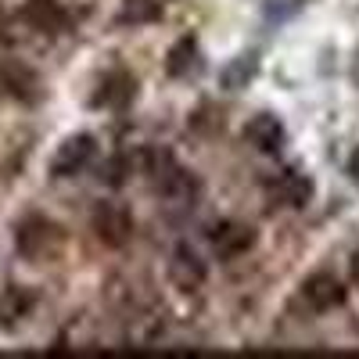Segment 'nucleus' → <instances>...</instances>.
Returning <instances> with one entry per match:
<instances>
[{"mask_svg":"<svg viewBox=\"0 0 359 359\" xmlns=\"http://www.w3.org/2000/svg\"><path fill=\"white\" fill-rule=\"evenodd\" d=\"M62 245H65V233L57 230L50 219H29V223H22V230H18V252L25 255V259H54L57 252H62Z\"/></svg>","mask_w":359,"mask_h":359,"instance_id":"f257e3e1","label":"nucleus"},{"mask_svg":"<svg viewBox=\"0 0 359 359\" xmlns=\"http://www.w3.org/2000/svg\"><path fill=\"white\" fill-rule=\"evenodd\" d=\"M94 233L101 237L108 248H123L130 237H133V216L126 212L123 205L101 201V205L94 208Z\"/></svg>","mask_w":359,"mask_h":359,"instance_id":"f03ea898","label":"nucleus"},{"mask_svg":"<svg viewBox=\"0 0 359 359\" xmlns=\"http://www.w3.org/2000/svg\"><path fill=\"white\" fill-rule=\"evenodd\" d=\"M208 245H212V252H216L219 259H237V255L252 252V245H255V226L237 223V219H223V223H216L212 230H208Z\"/></svg>","mask_w":359,"mask_h":359,"instance_id":"7ed1b4c3","label":"nucleus"},{"mask_svg":"<svg viewBox=\"0 0 359 359\" xmlns=\"http://www.w3.org/2000/svg\"><path fill=\"white\" fill-rule=\"evenodd\" d=\"M94 151H97V144H94V137L90 133H76V137H69L62 147H57V155H54V162H50V172L54 176H79L90 162H94Z\"/></svg>","mask_w":359,"mask_h":359,"instance_id":"20e7f679","label":"nucleus"},{"mask_svg":"<svg viewBox=\"0 0 359 359\" xmlns=\"http://www.w3.org/2000/svg\"><path fill=\"white\" fill-rule=\"evenodd\" d=\"M208 277V269H205V259L191 248V245H176L172 255H169V280L172 287L180 291H198Z\"/></svg>","mask_w":359,"mask_h":359,"instance_id":"39448f33","label":"nucleus"},{"mask_svg":"<svg viewBox=\"0 0 359 359\" xmlns=\"http://www.w3.org/2000/svg\"><path fill=\"white\" fill-rule=\"evenodd\" d=\"M302 298L306 306L316 309V313H331L345 302V284L334 277V273H313L306 284H302Z\"/></svg>","mask_w":359,"mask_h":359,"instance_id":"423d86ee","label":"nucleus"},{"mask_svg":"<svg viewBox=\"0 0 359 359\" xmlns=\"http://www.w3.org/2000/svg\"><path fill=\"white\" fill-rule=\"evenodd\" d=\"M284 123L277 115H269V111H262V115H255L252 123L245 126V140L255 147V151H262V155H277L280 147H284Z\"/></svg>","mask_w":359,"mask_h":359,"instance_id":"0eeeda50","label":"nucleus"},{"mask_svg":"<svg viewBox=\"0 0 359 359\" xmlns=\"http://www.w3.org/2000/svg\"><path fill=\"white\" fill-rule=\"evenodd\" d=\"M269 191H273V198H280L284 205L302 208V205H309V198H313V180H309L306 172H298V169H284L273 184H269Z\"/></svg>","mask_w":359,"mask_h":359,"instance_id":"6e6552de","label":"nucleus"},{"mask_svg":"<svg viewBox=\"0 0 359 359\" xmlns=\"http://www.w3.org/2000/svg\"><path fill=\"white\" fill-rule=\"evenodd\" d=\"M25 22L33 25V29H40V33H62V29L69 25V15H65V8L57 4V0H29L25 4Z\"/></svg>","mask_w":359,"mask_h":359,"instance_id":"1a4fd4ad","label":"nucleus"},{"mask_svg":"<svg viewBox=\"0 0 359 359\" xmlns=\"http://www.w3.org/2000/svg\"><path fill=\"white\" fill-rule=\"evenodd\" d=\"M133 94H137V79H133V76H126V72H111V76L101 83V94L94 97V104L123 108Z\"/></svg>","mask_w":359,"mask_h":359,"instance_id":"9d476101","label":"nucleus"},{"mask_svg":"<svg viewBox=\"0 0 359 359\" xmlns=\"http://www.w3.org/2000/svg\"><path fill=\"white\" fill-rule=\"evenodd\" d=\"M198 69V43L191 40V36H184V40H176L172 47H169V57H165V72L169 76H191Z\"/></svg>","mask_w":359,"mask_h":359,"instance_id":"9b49d317","label":"nucleus"},{"mask_svg":"<svg viewBox=\"0 0 359 359\" xmlns=\"http://www.w3.org/2000/svg\"><path fill=\"white\" fill-rule=\"evenodd\" d=\"M162 15V0H123L118 8V25H147Z\"/></svg>","mask_w":359,"mask_h":359,"instance_id":"f8f14e48","label":"nucleus"},{"mask_svg":"<svg viewBox=\"0 0 359 359\" xmlns=\"http://www.w3.org/2000/svg\"><path fill=\"white\" fill-rule=\"evenodd\" d=\"M259 72V57L255 54H241L233 65H226V72H223V86L226 90H241V86H248V79Z\"/></svg>","mask_w":359,"mask_h":359,"instance_id":"ddd939ff","label":"nucleus"},{"mask_svg":"<svg viewBox=\"0 0 359 359\" xmlns=\"http://www.w3.org/2000/svg\"><path fill=\"white\" fill-rule=\"evenodd\" d=\"M126 169H130V158L126 155H115V158H108L101 165V180H104L108 187H123L126 184Z\"/></svg>","mask_w":359,"mask_h":359,"instance_id":"4468645a","label":"nucleus"},{"mask_svg":"<svg viewBox=\"0 0 359 359\" xmlns=\"http://www.w3.org/2000/svg\"><path fill=\"white\" fill-rule=\"evenodd\" d=\"M348 176H352V184H359V147L348 155Z\"/></svg>","mask_w":359,"mask_h":359,"instance_id":"2eb2a0df","label":"nucleus"},{"mask_svg":"<svg viewBox=\"0 0 359 359\" xmlns=\"http://www.w3.org/2000/svg\"><path fill=\"white\" fill-rule=\"evenodd\" d=\"M348 273H352V280H355V287H359V252H355L352 262H348Z\"/></svg>","mask_w":359,"mask_h":359,"instance_id":"dca6fc26","label":"nucleus"}]
</instances>
